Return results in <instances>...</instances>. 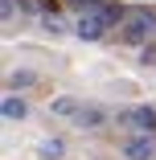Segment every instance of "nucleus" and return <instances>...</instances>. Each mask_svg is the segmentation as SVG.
<instances>
[{"label": "nucleus", "instance_id": "obj_1", "mask_svg": "<svg viewBox=\"0 0 156 160\" xmlns=\"http://www.w3.org/2000/svg\"><path fill=\"white\" fill-rule=\"evenodd\" d=\"M123 41H132V45H140V41H148L152 33H156V12L152 8H132L128 17H123Z\"/></svg>", "mask_w": 156, "mask_h": 160}, {"label": "nucleus", "instance_id": "obj_2", "mask_svg": "<svg viewBox=\"0 0 156 160\" xmlns=\"http://www.w3.org/2000/svg\"><path fill=\"white\" fill-rule=\"evenodd\" d=\"M123 152H128V160H152V152H156V144H152V136H136L128 148H123Z\"/></svg>", "mask_w": 156, "mask_h": 160}, {"label": "nucleus", "instance_id": "obj_3", "mask_svg": "<svg viewBox=\"0 0 156 160\" xmlns=\"http://www.w3.org/2000/svg\"><path fill=\"white\" fill-rule=\"evenodd\" d=\"M0 111H4V119H25V115H29L25 99H17V94H8V99H4V107H0Z\"/></svg>", "mask_w": 156, "mask_h": 160}, {"label": "nucleus", "instance_id": "obj_4", "mask_svg": "<svg viewBox=\"0 0 156 160\" xmlns=\"http://www.w3.org/2000/svg\"><path fill=\"white\" fill-rule=\"evenodd\" d=\"M128 119H132L136 127H144V132H156V111H152V107H140V111H132Z\"/></svg>", "mask_w": 156, "mask_h": 160}, {"label": "nucleus", "instance_id": "obj_5", "mask_svg": "<svg viewBox=\"0 0 156 160\" xmlns=\"http://www.w3.org/2000/svg\"><path fill=\"white\" fill-rule=\"evenodd\" d=\"M49 111H53V115H74V119L82 115V107H78L74 99H53V103H49Z\"/></svg>", "mask_w": 156, "mask_h": 160}, {"label": "nucleus", "instance_id": "obj_6", "mask_svg": "<svg viewBox=\"0 0 156 160\" xmlns=\"http://www.w3.org/2000/svg\"><path fill=\"white\" fill-rule=\"evenodd\" d=\"M37 152H41V160H58L62 152H66V144H62V140H41Z\"/></svg>", "mask_w": 156, "mask_h": 160}, {"label": "nucleus", "instance_id": "obj_7", "mask_svg": "<svg viewBox=\"0 0 156 160\" xmlns=\"http://www.w3.org/2000/svg\"><path fill=\"white\" fill-rule=\"evenodd\" d=\"M78 123H82V127H99V123H103V111H99V107H82Z\"/></svg>", "mask_w": 156, "mask_h": 160}, {"label": "nucleus", "instance_id": "obj_8", "mask_svg": "<svg viewBox=\"0 0 156 160\" xmlns=\"http://www.w3.org/2000/svg\"><path fill=\"white\" fill-rule=\"evenodd\" d=\"M33 82H37V78L29 74V70H17V74L8 78V86H13V90H17V86H33Z\"/></svg>", "mask_w": 156, "mask_h": 160}, {"label": "nucleus", "instance_id": "obj_9", "mask_svg": "<svg viewBox=\"0 0 156 160\" xmlns=\"http://www.w3.org/2000/svg\"><path fill=\"white\" fill-rule=\"evenodd\" d=\"M103 4H107V0H70V8H78V12H95Z\"/></svg>", "mask_w": 156, "mask_h": 160}, {"label": "nucleus", "instance_id": "obj_10", "mask_svg": "<svg viewBox=\"0 0 156 160\" xmlns=\"http://www.w3.org/2000/svg\"><path fill=\"white\" fill-rule=\"evenodd\" d=\"M21 8H29V12H45V8H53L49 0H21Z\"/></svg>", "mask_w": 156, "mask_h": 160}, {"label": "nucleus", "instance_id": "obj_11", "mask_svg": "<svg viewBox=\"0 0 156 160\" xmlns=\"http://www.w3.org/2000/svg\"><path fill=\"white\" fill-rule=\"evenodd\" d=\"M45 29H49V33H62V29H66V21H62V17H53V12H49V17H45Z\"/></svg>", "mask_w": 156, "mask_h": 160}, {"label": "nucleus", "instance_id": "obj_12", "mask_svg": "<svg viewBox=\"0 0 156 160\" xmlns=\"http://www.w3.org/2000/svg\"><path fill=\"white\" fill-rule=\"evenodd\" d=\"M13 8H17V0H0V17L13 21Z\"/></svg>", "mask_w": 156, "mask_h": 160}]
</instances>
